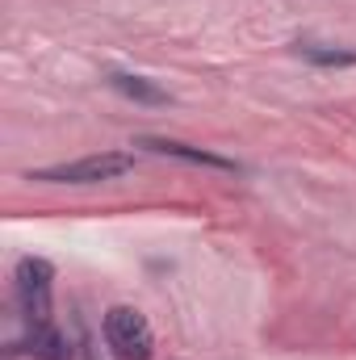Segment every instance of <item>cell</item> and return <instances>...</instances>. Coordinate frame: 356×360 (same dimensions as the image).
Listing matches in <instances>:
<instances>
[{"mask_svg":"<svg viewBox=\"0 0 356 360\" xmlns=\"http://www.w3.org/2000/svg\"><path fill=\"white\" fill-rule=\"evenodd\" d=\"M134 168V155L126 151H105V155H84L72 164H55V168H38L30 180H46V184H101V180H117Z\"/></svg>","mask_w":356,"mask_h":360,"instance_id":"obj_1","label":"cell"},{"mask_svg":"<svg viewBox=\"0 0 356 360\" xmlns=\"http://www.w3.org/2000/svg\"><path fill=\"white\" fill-rule=\"evenodd\" d=\"M51 281H55V269L38 256H25L17 264V302H21V314L34 327H51Z\"/></svg>","mask_w":356,"mask_h":360,"instance_id":"obj_2","label":"cell"},{"mask_svg":"<svg viewBox=\"0 0 356 360\" xmlns=\"http://www.w3.org/2000/svg\"><path fill=\"white\" fill-rule=\"evenodd\" d=\"M105 340L122 360H151V348H155L151 323L134 306H113L105 314Z\"/></svg>","mask_w":356,"mask_h":360,"instance_id":"obj_3","label":"cell"},{"mask_svg":"<svg viewBox=\"0 0 356 360\" xmlns=\"http://www.w3.org/2000/svg\"><path fill=\"white\" fill-rule=\"evenodd\" d=\"M139 147H151L160 155H177V160H189V164H205V168H222V172H235L239 164L235 160H222V155H210V151H197V147H184V143H172V139H139Z\"/></svg>","mask_w":356,"mask_h":360,"instance_id":"obj_4","label":"cell"},{"mask_svg":"<svg viewBox=\"0 0 356 360\" xmlns=\"http://www.w3.org/2000/svg\"><path fill=\"white\" fill-rule=\"evenodd\" d=\"M109 89L122 92L126 101H139V105H168V92L160 84H151L147 76H130V72H109Z\"/></svg>","mask_w":356,"mask_h":360,"instance_id":"obj_5","label":"cell"},{"mask_svg":"<svg viewBox=\"0 0 356 360\" xmlns=\"http://www.w3.org/2000/svg\"><path fill=\"white\" fill-rule=\"evenodd\" d=\"M34 356L38 360H72L68 352V344H63V335L55 331V327H34Z\"/></svg>","mask_w":356,"mask_h":360,"instance_id":"obj_6","label":"cell"},{"mask_svg":"<svg viewBox=\"0 0 356 360\" xmlns=\"http://www.w3.org/2000/svg\"><path fill=\"white\" fill-rule=\"evenodd\" d=\"M298 55L310 63H323V68H352L356 63V51H323L314 42H298Z\"/></svg>","mask_w":356,"mask_h":360,"instance_id":"obj_7","label":"cell"}]
</instances>
